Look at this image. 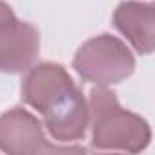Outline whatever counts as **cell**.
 Wrapping results in <instances>:
<instances>
[{
	"instance_id": "1",
	"label": "cell",
	"mask_w": 155,
	"mask_h": 155,
	"mask_svg": "<svg viewBox=\"0 0 155 155\" xmlns=\"http://www.w3.org/2000/svg\"><path fill=\"white\" fill-rule=\"evenodd\" d=\"M22 101L42 115L57 142H79L86 137L88 102L62 64L38 62L29 68L22 81Z\"/></svg>"
},
{
	"instance_id": "2",
	"label": "cell",
	"mask_w": 155,
	"mask_h": 155,
	"mask_svg": "<svg viewBox=\"0 0 155 155\" xmlns=\"http://www.w3.org/2000/svg\"><path fill=\"white\" fill-rule=\"evenodd\" d=\"M90 122L91 148L139 153L151 140L150 124L137 113L119 104L117 93L110 88L97 86L90 91Z\"/></svg>"
},
{
	"instance_id": "3",
	"label": "cell",
	"mask_w": 155,
	"mask_h": 155,
	"mask_svg": "<svg viewBox=\"0 0 155 155\" xmlns=\"http://www.w3.org/2000/svg\"><path fill=\"white\" fill-rule=\"evenodd\" d=\"M73 68L82 81L110 88L126 81L135 71V57L120 38L102 33L86 40L77 49Z\"/></svg>"
},
{
	"instance_id": "4",
	"label": "cell",
	"mask_w": 155,
	"mask_h": 155,
	"mask_svg": "<svg viewBox=\"0 0 155 155\" xmlns=\"http://www.w3.org/2000/svg\"><path fill=\"white\" fill-rule=\"evenodd\" d=\"M0 151L9 155L84 151L81 146H55L48 140L42 122L24 108H11L0 115Z\"/></svg>"
},
{
	"instance_id": "5",
	"label": "cell",
	"mask_w": 155,
	"mask_h": 155,
	"mask_svg": "<svg viewBox=\"0 0 155 155\" xmlns=\"http://www.w3.org/2000/svg\"><path fill=\"white\" fill-rule=\"evenodd\" d=\"M40 51V35L31 22L20 20L9 4L0 0V71L22 73Z\"/></svg>"
},
{
	"instance_id": "6",
	"label": "cell",
	"mask_w": 155,
	"mask_h": 155,
	"mask_svg": "<svg viewBox=\"0 0 155 155\" xmlns=\"http://www.w3.org/2000/svg\"><path fill=\"white\" fill-rule=\"evenodd\" d=\"M115 29L140 55H150L155 48V8L150 2L126 0L113 13Z\"/></svg>"
}]
</instances>
